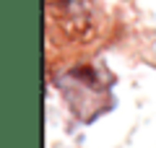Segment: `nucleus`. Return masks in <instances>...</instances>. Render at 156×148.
<instances>
[{
	"mask_svg": "<svg viewBox=\"0 0 156 148\" xmlns=\"http://www.w3.org/2000/svg\"><path fill=\"white\" fill-rule=\"evenodd\" d=\"M55 86L68 109L81 122H94L115 107V93H112L115 78L101 68H70L55 78Z\"/></svg>",
	"mask_w": 156,
	"mask_h": 148,
	"instance_id": "obj_1",
	"label": "nucleus"
}]
</instances>
